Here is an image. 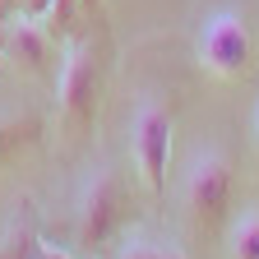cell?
I'll list each match as a JSON object with an SVG mask.
<instances>
[{
	"label": "cell",
	"mask_w": 259,
	"mask_h": 259,
	"mask_svg": "<svg viewBox=\"0 0 259 259\" xmlns=\"http://www.w3.org/2000/svg\"><path fill=\"white\" fill-rule=\"evenodd\" d=\"M130 218V194H125V181L111 162H93L79 181V194H74V241L83 254H97L107 250L120 227Z\"/></svg>",
	"instance_id": "obj_1"
},
{
	"label": "cell",
	"mask_w": 259,
	"mask_h": 259,
	"mask_svg": "<svg viewBox=\"0 0 259 259\" xmlns=\"http://www.w3.org/2000/svg\"><path fill=\"white\" fill-rule=\"evenodd\" d=\"M181 199L185 213L199 227H218L232 204V162L218 144H194L181 171Z\"/></svg>",
	"instance_id": "obj_2"
},
{
	"label": "cell",
	"mask_w": 259,
	"mask_h": 259,
	"mask_svg": "<svg viewBox=\"0 0 259 259\" xmlns=\"http://www.w3.org/2000/svg\"><path fill=\"white\" fill-rule=\"evenodd\" d=\"M97 51L88 37H70L56 70V116L65 130H88L97 116Z\"/></svg>",
	"instance_id": "obj_3"
},
{
	"label": "cell",
	"mask_w": 259,
	"mask_h": 259,
	"mask_svg": "<svg viewBox=\"0 0 259 259\" xmlns=\"http://www.w3.org/2000/svg\"><path fill=\"white\" fill-rule=\"evenodd\" d=\"M250 51H254V42H250V23H245L241 10L222 5L213 14H204L199 32H194V56H199V65L208 74H218V79L245 74L250 70Z\"/></svg>",
	"instance_id": "obj_4"
},
{
	"label": "cell",
	"mask_w": 259,
	"mask_h": 259,
	"mask_svg": "<svg viewBox=\"0 0 259 259\" xmlns=\"http://www.w3.org/2000/svg\"><path fill=\"white\" fill-rule=\"evenodd\" d=\"M130 153L153 194H167V162H171V111L157 102L153 93H144L130 116Z\"/></svg>",
	"instance_id": "obj_5"
},
{
	"label": "cell",
	"mask_w": 259,
	"mask_h": 259,
	"mask_svg": "<svg viewBox=\"0 0 259 259\" xmlns=\"http://www.w3.org/2000/svg\"><path fill=\"white\" fill-rule=\"evenodd\" d=\"M0 51H5V60H14L23 74H37V79H51L60 70V51H56L51 28L42 19H32V14H10L5 19Z\"/></svg>",
	"instance_id": "obj_6"
},
{
	"label": "cell",
	"mask_w": 259,
	"mask_h": 259,
	"mask_svg": "<svg viewBox=\"0 0 259 259\" xmlns=\"http://www.w3.org/2000/svg\"><path fill=\"white\" fill-rule=\"evenodd\" d=\"M0 259H42V241L32 232L28 213H10L5 232H0Z\"/></svg>",
	"instance_id": "obj_7"
},
{
	"label": "cell",
	"mask_w": 259,
	"mask_h": 259,
	"mask_svg": "<svg viewBox=\"0 0 259 259\" xmlns=\"http://www.w3.org/2000/svg\"><path fill=\"white\" fill-rule=\"evenodd\" d=\"M227 254L232 259H259V213H241L227 232Z\"/></svg>",
	"instance_id": "obj_8"
},
{
	"label": "cell",
	"mask_w": 259,
	"mask_h": 259,
	"mask_svg": "<svg viewBox=\"0 0 259 259\" xmlns=\"http://www.w3.org/2000/svg\"><path fill=\"white\" fill-rule=\"evenodd\" d=\"M111 259H185L171 241H157V236H130L120 241V250Z\"/></svg>",
	"instance_id": "obj_9"
},
{
	"label": "cell",
	"mask_w": 259,
	"mask_h": 259,
	"mask_svg": "<svg viewBox=\"0 0 259 259\" xmlns=\"http://www.w3.org/2000/svg\"><path fill=\"white\" fill-rule=\"evenodd\" d=\"M74 19H79V0H51L47 14H42V23L51 28V37H60V42L74 37Z\"/></svg>",
	"instance_id": "obj_10"
},
{
	"label": "cell",
	"mask_w": 259,
	"mask_h": 259,
	"mask_svg": "<svg viewBox=\"0 0 259 259\" xmlns=\"http://www.w3.org/2000/svg\"><path fill=\"white\" fill-rule=\"evenodd\" d=\"M32 130H37V120H28V116L19 120V116H5V111H0V157H5V148H10V144L28 139Z\"/></svg>",
	"instance_id": "obj_11"
},
{
	"label": "cell",
	"mask_w": 259,
	"mask_h": 259,
	"mask_svg": "<svg viewBox=\"0 0 259 259\" xmlns=\"http://www.w3.org/2000/svg\"><path fill=\"white\" fill-rule=\"evenodd\" d=\"M42 259H70L65 250H56V245H42Z\"/></svg>",
	"instance_id": "obj_12"
},
{
	"label": "cell",
	"mask_w": 259,
	"mask_h": 259,
	"mask_svg": "<svg viewBox=\"0 0 259 259\" xmlns=\"http://www.w3.org/2000/svg\"><path fill=\"white\" fill-rule=\"evenodd\" d=\"M97 5H102V0H79V10H88V14H93Z\"/></svg>",
	"instance_id": "obj_13"
},
{
	"label": "cell",
	"mask_w": 259,
	"mask_h": 259,
	"mask_svg": "<svg viewBox=\"0 0 259 259\" xmlns=\"http://www.w3.org/2000/svg\"><path fill=\"white\" fill-rule=\"evenodd\" d=\"M254 139H259V102H254Z\"/></svg>",
	"instance_id": "obj_14"
}]
</instances>
